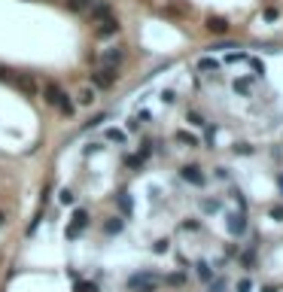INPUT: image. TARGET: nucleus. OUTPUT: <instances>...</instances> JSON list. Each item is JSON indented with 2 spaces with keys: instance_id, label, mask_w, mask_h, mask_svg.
Wrapping results in <instances>:
<instances>
[{
  "instance_id": "obj_1",
  "label": "nucleus",
  "mask_w": 283,
  "mask_h": 292,
  "mask_svg": "<svg viewBox=\"0 0 283 292\" xmlns=\"http://www.w3.org/2000/svg\"><path fill=\"white\" fill-rule=\"evenodd\" d=\"M46 100H49L52 107H58L64 116H70V113H73V100H67V95L61 92L58 85H46Z\"/></svg>"
},
{
  "instance_id": "obj_2",
  "label": "nucleus",
  "mask_w": 283,
  "mask_h": 292,
  "mask_svg": "<svg viewBox=\"0 0 283 292\" xmlns=\"http://www.w3.org/2000/svg\"><path fill=\"white\" fill-rule=\"evenodd\" d=\"M128 289H131V292H155V277H152L150 271L131 274V277H128Z\"/></svg>"
},
{
  "instance_id": "obj_3",
  "label": "nucleus",
  "mask_w": 283,
  "mask_h": 292,
  "mask_svg": "<svg viewBox=\"0 0 283 292\" xmlns=\"http://www.w3.org/2000/svg\"><path fill=\"white\" fill-rule=\"evenodd\" d=\"M116 67H98V70L92 73V88H104V92H107V88L113 85V82H116Z\"/></svg>"
},
{
  "instance_id": "obj_4",
  "label": "nucleus",
  "mask_w": 283,
  "mask_h": 292,
  "mask_svg": "<svg viewBox=\"0 0 283 292\" xmlns=\"http://www.w3.org/2000/svg\"><path fill=\"white\" fill-rule=\"evenodd\" d=\"M225 228H229V234L241 238V234L247 231V219H244V213H225Z\"/></svg>"
},
{
  "instance_id": "obj_5",
  "label": "nucleus",
  "mask_w": 283,
  "mask_h": 292,
  "mask_svg": "<svg viewBox=\"0 0 283 292\" xmlns=\"http://www.w3.org/2000/svg\"><path fill=\"white\" fill-rule=\"evenodd\" d=\"M183 179L192 183V186H204V174H201V167H195V164H186L183 167Z\"/></svg>"
},
{
  "instance_id": "obj_6",
  "label": "nucleus",
  "mask_w": 283,
  "mask_h": 292,
  "mask_svg": "<svg viewBox=\"0 0 283 292\" xmlns=\"http://www.w3.org/2000/svg\"><path fill=\"white\" fill-rule=\"evenodd\" d=\"M122 58H125V52H122L119 46H113V49H107V52H104V67H119V64H122Z\"/></svg>"
},
{
  "instance_id": "obj_7",
  "label": "nucleus",
  "mask_w": 283,
  "mask_h": 292,
  "mask_svg": "<svg viewBox=\"0 0 283 292\" xmlns=\"http://www.w3.org/2000/svg\"><path fill=\"white\" fill-rule=\"evenodd\" d=\"M229 28H232V25H229L225 18H219V16H210V18H207V31H210V33H229Z\"/></svg>"
},
{
  "instance_id": "obj_8",
  "label": "nucleus",
  "mask_w": 283,
  "mask_h": 292,
  "mask_svg": "<svg viewBox=\"0 0 283 292\" xmlns=\"http://www.w3.org/2000/svg\"><path fill=\"white\" fill-rule=\"evenodd\" d=\"M95 3H98V0H67V6H70L73 13H88Z\"/></svg>"
},
{
  "instance_id": "obj_9",
  "label": "nucleus",
  "mask_w": 283,
  "mask_h": 292,
  "mask_svg": "<svg viewBox=\"0 0 283 292\" xmlns=\"http://www.w3.org/2000/svg\"><path fill=\"white\" fill-rule=\"evenodd\" d=\"M116 31H119V25H116V18H107L104 25L98 28V37H113V33H116Z\"/></svg>"
},
{
  "instance_id": "obj_10",
  "label": "nucleus",
  "mask_w": 283,
  "mask_h": 292,
  "mask_svg": "<svg viewBox=\"0 0 283 292\" xmlns=\"http://www.w3.org/2000/svg\"><path fill=\"white\" fill-rule=\"evenodd\" d=\"M95 100H98V97H95V88H92V85H88V88H83V92H79V104H83V107H92Z\"/></svg>"
},
{
  "instance_id": "obj_11",
  "label": "nucleus",
  "mask_w": 283,
  "mask_h": 292,
  "mask_svg": "<svg viewBox=\"0 0 283 292\" xmlns=\"http://www.w3.org/2000/svg\"><path fill=\"white\" fill-rule=\"evenodd\" d=\"M85 226H88V210H76V213H73V228L83 231Z\"/></svg>"
},
{
  "instance_id": "obj_12",
  "label": "nucleus",
  "mask_w": 283,
  "mask_h": 292,
  "mask_svg": "<svg viewBox=\"0 0 283 292\" xmlns=\"http://www.w3.org/2000/svg\"><path fill=\"white\" fill-rule=\"evenodd\" d=\"M195 271H198V277L204 280V283H210V280H213V271H210V265H207V262H198V265H195Z\"/></svg>"
},
{
  "instance_id": "obj_13",
  "label": "nucleus",
  "mask_w": 283,
  "mask_h": 292,
  "mask_svg": "<svg viewBox=\"0 0 283 292\" xmlns=\"http://www.w3.org/2000/svg\"><path fill=\"white\" fill-rule=\"evenodd\" d=\"M88 13H92L95 18H107V16H110V6H107V3H100V0H98V3H95L92 9H88Z\"/></svg>"
},
{
  "instance_id": "obj_14",
  "label": "nucleus",
  "mask_w": 283,
  "mask_h": 292,
  "mask_svg": "<svg viewBox=\"0 0 283 292\" xmlns=\"http://www.w3.org/2000/svg\"><path fill=\"white\" fill-rule=\"evenodd\" d=\"M234 92L237 95H250L253 92V82L250 80H234Z\"/></svg>"
},
{
  "instance_id": "obj_15",
  "label": "nucleus",
  "mask_w": 283,
  "mask_h": 292,
  "mask_svg": "<svg viewBox=\"0 0 283 292\" xmlns=\"http://www.w3.org/2000/svg\"><path fill=\"white\" fill-rule=\"evenodd\" d=\"M216 67H219V64H216V58H201V61H198V70H204V73L216 70Z\"/></svg>"
},
{
  "instance_id": "obj_16",
  "label": "nucleus",
  "mask_w": 283,
  "mask_h": 292,
  "mask_svg": "<svg viewBox=\"0 0 283 292\" xmlns=\"http://www.w3.org/2000/svg\"><path fill=\"white\" fill-rule=\"evenodd\" d=\"M119 207H122V210H125L128 216H131V210H134V201H131V195H119Z\"/></svg>"
},
{
  "instance_id": "obj_17",
  "label": "nucleus",
  "mask_w": 283,
  "mask_h": 292,
  "mask_svg": "<svg viewBox=\"0 0 283 292\" xmlns=\"http://www.w3.org/2000/svg\"><path fill=\"white\" fill-rule=\"evenodd\" d=\"M247 67H253V70H256V76H262V73H265L262 61H259V58H250V55H247Z\"/></svg>"
},
{
  "instance_id": "obj_18",
  "label": "nucleus",
  "mask_w": 283,
  "mask_h": 292,
  "mask_svg": "<svg viewBox=\"0 0 283 292\" xmlns=\"http://www.w3.org/2000/svg\"><path fill=\"white\" fill-rule=\"evenodd\" d=\"M107 231H110V234H119V231H122V219H119V216L110 219V222H107Z\"/></svg>"
},
{
  "instance_id": "obj_19",
  "label": "nucleus",
  "mask_w": 283,
  "mask_h": 292,
  "mask_svg": "<svg viewBox=\"0 0 283 292\" xmlns=\"http://www.w3.org/2000/svg\"><path fill=\"white\" fill-rule=\"evenodd\" d=\"M189 125H195V128H204L207 122H204V116H198V113H189Z\"/></svg>"
},
{
  "instance_id": "obj_20",
  "label": "nucleus",
  "mask_w": 283,
  "mask_h": 292,
  "mask_svg": "<svg viewBox=\"0 0 283 292\" xmlns=\"http://www.w3.org/2000/svg\"><path fill=\"white\" fill-rule=\"evenodd\" d=\"M107 140H116V143H122V140H125V134H122V131H116V128H107Z\"/></svg>"
},
{
  "instance_id": "obj_21",
  "label": "nucleus",
  "mask_w": 283,
  "mask_h": 292,
  "mask_svg": "<svg viewBox=\"0 0 283 292\" xmlns=\"http://www.w3.org/2000/svg\"><path fill=\"white\" fill-rule=\"evenodd\" d=\"M237 61H247V55H241V52H232V55H225V64H237Z\"/></svg>"
},
{
  "instance_id": "obj_22",
  "label": "nucleus",
  "mask_w": 283,
  "mask_h": 292,
  "mask_svg": "<svg viewBox=\"0 0 283 292\" xmlns=\"http://www.w3.org/2000/svg\"><path fill=\"white\" fill-rule=\"evenodd\" d=\"M262 16H265V21H274V18L280 16V9H277V6H268V9H265Z\"/></svg>"
},
{
  "instance_id": "obj_23",
  "label": "nucleus",
  "mask_w": 283,
  "mask_h": 292,
  "mask_svg": "<svg viewBox=\"0 0 283 292\" xmlns=\"http://www.w3.org/2000/svg\"><path fill=\"white\" fill-rule=\"evenodd\" d=\"M201 207H204V213H213V210H219V201H204V204H201Z\"/></svg>"
},
{
  "instance_id": "obj_24",
  "label": "nucleus",
  "mask_w": 283,
  "mask_h": 292,
  "mask_svg": "<svg viewBox=\"0 0 283 292\" xmlns=\"http://www.w3.org/2000/svg\"><path fill=\"white\" fill-rule=\"evenodd\" d=\"M76 292H98L95 283H76Z\"/></svg>"
},
{
  "instance_id": "obj_25",
  "label": "nucleus",
  "mask_w": 283,
  "mask_h": 292,
  "mask_svg": "<svg viewBox=\"0 0 283 292\" xmlns=\"http://www.w3.org/2000/svg\"><path fill=\"white\" fill-rule=\"evenodd\" d=\"M177 140H183V143H192V146H195V143H198V140H195V137H192V134H186V131H180V134H177Z\"/></svg>"
},
{
  "instance_id": "obj_26",
  "label": "nucleus",
  "mask_w": 283,
  "mask_h": 292,
  "mask_svg": "<svg viewBox=\"0 0 283 292\" xmlns=\"http://www.w3.org/2000/svg\"><path fill=\"white\" fill-rule=\"evenodd\" d=\"M237 292H253V280H241V283H237Z\"/></svg>"
},
{
  "instance_id": "obj_27",
  "label": "nucleus",
  "mask_w": 283,
  "mask_h": 292,
  "mask_svg": "<svg viewBox=\"0 0 283 292\" xmlns=\"http://www.w3.org/2000/svg\"><path fill=\"white\" fill-rule=\"evenodd\" d=\"M271 216H274V219H280V222H283V204H277V207H271Z\"/></svg>"
},
{
  "instance_id": "obj_28",
  "label": "nucleus",
  "mask_w": 283,
  "mask_h": 292,
  "mask_svg": "<svg viewBox=\"0 0 283 292\" xmlns=\"http://www.w3.org/2000/svg\"><path fill=\"white\" fill-rule=\"evenodd\" d=\"M125 128H128V131L134 134V131H137V128H140V122H137V119H128V122H125Z\"/></svg>"
},
{
  "instance_id": "obj_29",
  "label": "nucleus",
  "mask_w": 283,
  "mask_h": 292,
  "mask_svg": "<svg viewBox=\"0 0 283 292\" xmlns=\"http://www.w3.org/2000/svg\"><path fill=\"white\" fill-rule=\"evenodd\" d=\"M152 250H155V253H167V241H158Z\"/></svg>"
},
{
  "instance_id": "obj_30",
  "label": "nucleus",
  "mask_w": 283,
  "mask_h": 292,
  "mask_svg": "<svg viewBox=\"0 0 283 292\" xmlns=\"http://www.w3.org/2000/svg\"><path fill=\"white\" fill-rule=\"evenodd\" d=\"M61 201H64V204H73V192H67V189H64V192H61Z\"/></svg>"
},
{
  "instance_id": "obj_31",
  "label": "nucleus",
  "mask_w": 283,
  "mask_h": 292,
  "mask_svg": "<svg viewBox=\"0 0 283 292\" xmlns=\"http://www.w3.org/2000/svg\"><path fill=\"white\" fill-rule=\"evenodd\" d=\"M167 280H171V283H183V280H186V274H171Z\"/></svg>"
},
{
  "instance_id": "obj_32",
  "label": "nucleus",
  "mask_w": 283,
  "mask_h": 292,
  "mask_svg": "<svg viewBox=\"0 0 283 292\" xmlns=\"http://www.w3.org/2000/svg\"><path fill=\"white\" fill-rule=\"evenodd\" d=\"M277 183H280V189H283V177H277Z\"/></svg>"
},
{
  "instance_id": "obj_33",
  "label": "nucleus",
  "mask_w": 283,
  "mask_h": 292,
  "mask_svg": "<svg viewBox=\"0 0 283 292\" xmlns=\"http://www.w3.org/2000/svg\"><path fill=\"white\" fill-rule=\"evenodd\" d=\"M0 222H3V213H0Z\"/></svg>"
}]
</instances>
